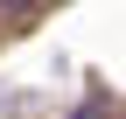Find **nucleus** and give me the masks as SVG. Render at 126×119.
Returning a JSON list of instances; mask_svg holds the SVG:
<instances>
[{"label":"nucleus","mask_w":126,"mask_h":119,"mask_svg":"<svg viewBox=\"0 0 126 119\" xmlns=\"http://www.w3.org/2000/svg\"><path fill=\"white\" fill-rule=\"evenodd\" d=\"M7 7H21V0H7Z\"/></svg>","instance_id":"obj_1"}]
</instances>
